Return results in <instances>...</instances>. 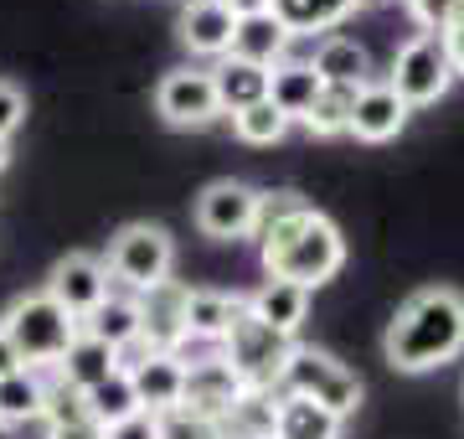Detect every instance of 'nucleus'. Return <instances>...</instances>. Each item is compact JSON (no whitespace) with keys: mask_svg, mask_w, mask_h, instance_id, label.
Listing matches in <instances>:
<instances>
[{"mask_svg":"<svg viewBox=\"0 0 464 439\" xmlns=\"http://www.w3.org/2000/svg\"><path fill=\"white\" fill-rule=\"evenodd\" d=\"M464 352V295L449 285L413 289L382 331V356L392 372H433Z\"/></svg>","mask_w":464,"mask_h":439,"instance_id":"1","label":"nucleus"},{"mask_svg":"<svg viewBox=\"0 0 464 439\" xmlns=\"http://www.w3.org/2000/svg\"><path fill=\"white\" fill-rule=\"evenodd\" d=\"M258 264H264L268 279L320 289L346 264V238H341V228L320 207L304 202L299 212H289V218H279L274 228L258 233Z\"/></svg>","mask_w":464,"mask_h":439,"instance_id":"2","label":"nucleus"},{"mask_svg":"<svg viewBox=\"0 0 464 439\" xmlns=\"http://www.w3.org/2000/svg\"><path fill=\"white\" fill-rule=\"evenodd\" d=\"M0 331L16 341L21 362H26L32 372H52L57 362H63L67 346L78 341V331H83V326L72 321L63 305L42 289V295H26V300L11 305V310H5V321H0Z\"/></svg>","mask_w":464,"mask_h":439,"instance_id":"3","label":"nucleus"},{"mask_svg":"<svg viewBox=\"0 0 464 439\" xmlns=\"http://www.w3.org/2000/svg\"><path fill=\"white\" fill-rule=\"evenodd\" d=\"M299 341L284 337V331H274V326H264L253 310H243L237 321H232V331L222 337V362H227L232 372H237V383L243 388H264V393H279L284 383V367H289V356H295Z\"/></svg>","mask_w":464,"mask_h":439,"instance_id":"4","label":"nucleus"},{"mask_svg":"<svg viewBox=\"0 0 464 439\" xmlns=\"http://www.w3.org/2000/svg\"><path fill=\"white\" fill-rule=\"evenodd\" d=\"M109 279L130 285L134 295L150 285L170 279L176 269V238L160 228V222H124L114 238H109Z\"/></svg>","mask_w":464,"mask_h":439,"instance_id":"5","label":"nucleus"},{"mask_svg":"<svg viewBox=\"0 0 464 439\" xmlns=\"http://www.w3.org/2000/svg\"><path fill=\"white\" fill-rule=\"evenodd\" d=\"M454 57H449V42L444 36H429L418 32L408 36L398 47V57H392V73H387V83L398 88V99L408 103V109H429V103H439L454 88Z\"/></svg>","mask_w":464,"mask_h":439,"instance_id":"6","label":"nucleus"},{"mask_svg":"<svg viewBox=\"0 0 464 439\" xmlns=\"http://www.w3.org/2000/svg\"><path fill=\"white\" fill-rule=\"evenodd\" d=\"M279 393L315 398V404H325L331 414H341V419H351V414L362 408V377H356L346 362H335L331 352H320V346H295Z\"/></svg>","mask_w":464,"mask_h":439,"instance_id":"7","label":"nucleus"},{"mask_svg":"<svg viewBox=\"0 0 464 439\" xmlns=\"http://www.w3.org/2000/svg\"><path fill=\"white\" fill-rule=\"evenodd\" d=\"M258 202L264 191L248 181H212L197 197V228L212 243H243L258 233Z\"/></svg>","mask_w":464,"mask_h":439,"instance_id":"8","label":"nucleus"},{"mask_svg":"<svg viewBox=\"0 0 464 439\" xmlns=\"http://www.w3.org/2000/svg\"><path fill=\"white\" fill-rule=\"evenodd\" d=\"M155 114L166 119L170 130H207L222 103H217L212 68H176L155 83Z\"/></svg>","mask_w":464,"mask_h":439,"instance_id":"9","label":"nucleus"},{"mask_svg":"<svg viewBox=\"0 0 464 439\" xmlns=\"http://www.w3.org/2000/svg\"><path fill=\"white\" fill-rule=\"evenodd\" d=\"M47 295L63 305L72 321L83 326L103 300H109V264L99 254H67L52 264L47 274Z\"/></svg>","mask_w":464,"mask_h":439,"instance_id":"10","label":"nucleus"},{"mask_svg":"<svg viewBox=\"0 0 464 439\" xmlns=\"http://www.w3.org/2000/svg\"><path fill=\"white\" fill-rule=\"evenodd\" d=\"M140 300V341H150L155 352H181L191 331H186V300H191V285L181 279H160L134 295Z\"/></svg>","mask_w":464,"mask_h":439,"instance_id":"11","label":"nucleus"},{"mask_svg":"<svg viewBox=\"0 0 464 439\" xmlns=\"http://www.w3.org/2000/svg\"><path fill=\"white\" fill-rule=\"evenodd\" d=\"M243 393L248 388H243L237 372L222 362V352H207V356H197V362H186V398H181V408H191V414H201V419H222Z\"/></svg>","mask_w":464,"mask_h":439,"instance_id":"12","label":"nucleus"},{"mask_svg":"<svg viewBox=\"0 0 464 439\" xmlns=\"http://www.w3.org/2000/svg\"><path fill=\"white\" fill-rule=\"evenodd\" d=\"M232 32H237V16H232L222 0H186L181 21H176V36L191 57H212L222 63L232 52Z\"/></svg>","mask_w":464,"mask_h":439,"instance_id":"13","label":"nucleus"},{"mask_svg":"<svg viewBox=\"0 0 464 439\" xmlns=\"http://www.w3.org/2000/svg\"><path fill=\"white\" fill-rule=\"evenodd\" d=\"M408 103L398 99V88L387 83V78H372V83L356 93V114H351V135L362 140V145H387V140L402 135V124H408Z\"/></svg>","mask_w":464,"mask_h":439,"instance_id":"14","label":"nucleus"},{"mask_svg":"<svg viewBox=\"0 0 464 439\" xmlns=\"http://www.w3.org/2000/svg\"><path fill=\"white\" fill-rule=\"evenodd\" d=\"M134 393L145 414H170L186 398V356L181 352H150L140 367H130Z\"/></svg>","mask_w":464,"mask_h":439,"instance_id":"15","label":"nucleus"},{"mask_svg":"<svg viewBox=\"0 0 464 439\" xmlns=\"http://www.w3.org/2000/svg\"><path fill=\"white\" fill-rule=\"evenodd\" d=\"M57 383H67V388H78V393H93L99 383H109L119 372V352L109 346V341L99 337H88V331H78V341L63 352V362H57Z\"/></svg>","mask_w":464,"mask_h":439,"instance_id":"16","label":"nucleus"},{"mask_svg":"<svg viewBox=\"0 0 464 439\" xmlns=\"http://www.w3.org/2000/svg\"><path fill=\"white\" fill-rule=\"evenodd\" d=\"M248 310V295H227V289H191L186 300V331L191 341H207V346H222V337L232 331V321Z\"/></svg>","mask_w":464,"mask_h":439,"instance_id":"17","label":"nucleus"},{"mask_svg":"<svg viewBox=\"0 0 464 439\" xmlns=\"http://www.w3.org/2000/svg\"><path fill=\"white\" fill-rule=\"evenodd\" d=\"M310 68L320 73V83H341V88H366L372 83V52L356 42V36H320L315 57H310Z\"/></svg>","mask_w":464,"mask_h":439,"instance_id":"18","label":"nucleus"},{"mask_svg":"<svg viewBox=\"0 0 464 439\" xmlns=\"http://www.w3.org/2000/svg\"><path fill=\"white\" fill-rule=\"evenodd\" d=\"M366 0H274V21L289 36H331L341 21H351Z\"/></svg>","mask_w":464,"mask_h":439,"instance_id":"19","label":"nucleus"},{"mask_svg":"<svg viewBox=\"0 0 464 439\" xmlns=\"http://www.w3.org/2000/svg\"><path fill=\"white\" fill-rule=\"evenodd\" d=\"M268 78H274V68H258V63H243V57L212 63V83H217L222 114H243V109H253V103H264L268 99Z\"/></svg>","mask_w":464,"mask_h":439,"instance_id":"20","label":"nucleus"},{"mask_svg":"<svg viewBox=\"0 0 464 439\" xmlns=\"http://www.w3.org/2000/svg\"><path fill=\"white\" fill-rule=\"evenodd\" d=\"M42 434L47 439H103L99 419L88 408V393L67 388V383H52L47 408H42Z\"/></svg>","mask_w":464,"mask_h":439,"instance_id":"21","label":"nucleus"},{"mask_svg":"<svg viewBox=\"0 0 464 439\" xmlns=\"http://www.w3.org/2000/svg\"><path fill=\"white\" fill-rule=\"evenodd\" d=\"M248 310L264 326H274V331H284V337H295L299 326H304V310H310V289L289 285V279H264V285L248 295Z\"/></svg>","mask_w":464,"mask_h":439,"instance_id":"22","label":"nucleus"},{"mask_svg":"<svg viewBox=\"0 0 464 439\" xmlns=\"http://www.w3.org/2000/svg\"><path fill=\"white\" fill-rule=\"evenodd\" d=\"M217 429H222V439H274L279 434V393L248 388L217 419Z\"/></svg>","mask_w":464,"mask_h":439,"instance_id":"23","label":"nucleus"},{"mask_svg":"<svg viewBox=\"0 0 464 439\" xmlns=\"http://www.w3.org/2000/svg\"><path fill=\"white\" fill-rule=\"evenodd\" d=\"M346 419L331 414L315 398H299V393H279V434L274 439H341Z\"/></svg>","mask_w":464,"mask_h":439,"instance_id":"24","label":"nucleus"},{"mask_svg":"<svg viewBox=\"0 0 464 439\" xmlns=\"http://www.w3.org/2000/svg\"><path fill=\"white\" fill-rule=\"evenodd\" d=\"M289 42L295 36L284 32L279 21H274V11L268 16H248L237 21V32H232V52L227 57H243V63H258V68H279L284 52H289Z\"/></svg>","mask_w":464,"mask_h":439,"instance_id":"25","label":"nucleus"},{"mask_svg":"<svg viewBox=\"0 0 464 439\" xmlns=\"http://www.w3.org/2000/svg\"><path fill=\"white\" fill-rule=\"evenodd\" d=\"M320 73L310 68V63H289L284 57L279 68H274V78H268V103L279 109L284 119H304L310 114V103L320 99Z\"/></svg>","mask_w":464,"mask_h":439,"instance_id":"26","label":"nucleus"},{"mask_svg":"<svg viewBox=\"0 0 464 439\" xmlns=\"http://www.w3.org/2000/svg\"><path fill=\"white\" fill-rule=\"evenodd\" d=\"M42 408H47V383L42 372H16V377H0V424H42Z\"/></svg>","mask_w":464,"mask_h":439,"instance_id":"27","label":"nucleus"},{"mask_svg":"<svg viewBox=\"0 0 464 439\" xmlns=\"http://www.w3.org/2000/svg\"><path fill=\"white\" fill-rule=\"evenodd\" d=\"M83 331L109 341L114 352H124L130 341H140V300H134V295H109V300L83 321Z\"/></svg>","mask_w":464,"mask_h":439,"instance_id":"28","label":"nucleus"},{"mask_svg":"<svg viewBox=\"0 0 464 439\" xmlns=\"http://www.w3.org/2000/svg\"><path fill=\"white\" fill-rule=\"evenodd\" d=\"M356 93L362 88H341V83H325L320 88V99L310 103V114L299 119L310 135L320 140H335V135H351V114H356Z\"/></svg>","mask_w":464,"mask_h":439,"instance_id":"29","label":"nucleus"},{"mask_svg":"<svg viewBox=\"0 0 464 439\" xmlns=\"http://www.w3.org/2000/svg\"><path fill=\"white\" fill-rule=\"evenodd\" d=\"M88 408H93L99 429H114V424L134 419V414H145V408H140V393H134V377L124 367H119L109 383H99V388L88 393Z\"/></svg>","mask_w":464,"mask_h":439,"instance_id":"30","label":"nucleus"},{"mask_svg":"<svg viewBox=\"0 0 464 439\" xmlns=\"http://www.w3.org/2000/svg\"><path fill=\"white\" fill-rule=\"evenodd\" d=\"M289 124H295V119H284L279 109H274V103H253V109H243V114H232V135L243 140V145H258V151H264V145H279L284 135H289Z\"/></svg>","mask_w":464,"mask_h":439,"instance_id":"31","label":"nucleus"},{"mask_svg":"<svg viewBox=\"0 0 464 439\" xmlns=\"http://www.w3.org/2000/svg\"><path fill=\"white\" fill-rule=\"evenodd\" d=\"M402 5H408V16H413L418 32L444 36V32H449V21L459 16V5H464V0H402Z\"/></svg>","mask_w":464,"mask_h":439,"instance_id":"32","label":"nucleus"},{"mask_svg":"<svg viewBox=\"0 0 464 439\" xmlns=\"http://www.w3.org/2000/svg\"><path fill=\"white\" fill-rule=\"evenodd\" d=\"M160 439H222V429H217V419H201L191 408H170V414H160Z\"/></svg>","mask_w":464,"mask_h":439,"instance_id":"33","label":"nucleus"},{"mask_svg":"<svg viewBox=\"0 0 464 439\" xmlns=\"http://www.w3.org/2000/svg\"><path fill=\"white\" fill-rule=\"evenodd\" d=\"M21 124H26V93L0 78V140H11Z\"/></svg>","mask_w":464,"mask_h":439,"instance_id":"34","label":"nucleus"},{"mask_svg":"<svg viewBox=\"0 0 464 439\" xmlns=\"http://www.w3.org/2000/svg\"><path fill=\"white\" fill-rule=\"evenodd\" d=\"M103 439H160V414H134V419L103 429Z\"/></svg>","mask_w":464,"mask_h":439,"instance_id":"35","label":"nucleus"},{"mask_svg":"<svg viewBox=\"0 0 464 439\" xmlns=\"http://www.w3.org/2000/svg\"><path fill=\"white\" fill-rule=\"evenodd\" d=\"M444 42H449V57H454V73H459V78H464V5H459V16L449 21Z\"/></svg>","mask_w":464,"mask_h":439,"instance_id":"36","label":"nucleus"},{"mask_svg":"<svg viewBox=\"0 0 464 439\" xmlns=\"http://www.w3.org/2000/svg\"><path fill=\"white\" fill-rule=\"evenodd\" d=\"M16 372H26V362H21V352H16V341L0 331V377H16Z\"/></svg>","mask_w":464,"mask_h":439,"instance_id":"37","label":"nucleus"},{"mask_svg":"<svg viewBox=\"0 0 464 439\" xmlns=\"http://www.w3.org/2000/svg\"><path fill=\"white\" fill-rule=\"evenodd\" d=\"M222 5H227V11H232L237 21H248V16H268V11H274V0H222Z\"/></svg>","mask_w":464,"mask_h":439,"instance_id":"38","label":"nucleus"},{"mask_svg":"<svg viewBox=\"0 0 464 439\" xmlns=\"http://www.w3.org/2000/svg\"><path fill=\"white\" fill-rule=\"evenodd\" d=\"M11 166V140H0V171Z\"/></svg>","mask_w":464,"mask_h":439,"instance_id":"39","label":"nucleus"},{"mask_svg":"<svg viewBox=\"0 0 464 439\" xmlns=\"http://www.w3.org/2000/svg\"><path fill=\"white\" fill-rule=\"evenodd\" d=\"M0 439H16V429H11V424H0Z\"/></svg>","mask_w":464,"mask_h":439,"instance_id":"40","label":"nucleus"}]
</instances>
